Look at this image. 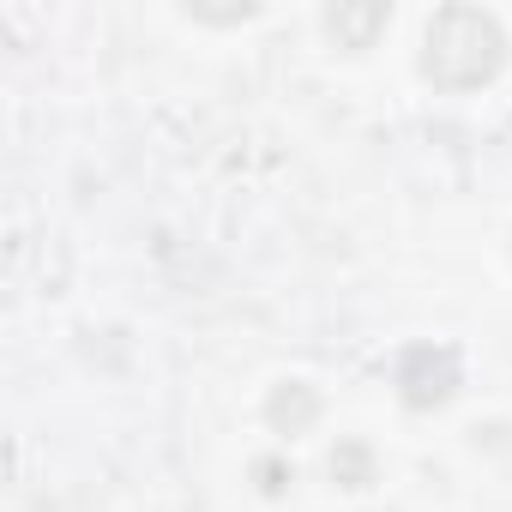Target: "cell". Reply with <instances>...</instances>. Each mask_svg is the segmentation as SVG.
<instances>
[{"instance_id": "1", "label": "cell", "mask_w": 512, "mask_h": 512, "mask_svg": "<svg viewBox=\"0 0 512 512\" xmlns=\"http://www.w3.org/2000/svg\"><path fill=\"white\" fill-rule=\"evenodd\" d=\"M506 67V31L482 7H440L422 37V79L434 91H482Z\"/></svg>"}, {"instance_id": "2", "label": "cell", "mask_w": 512, "mask_h": 512, "mask_svg": "<svg viewBox=\"0 0 512 512\" xmlns=\"http://www.w3.org/2000/svg\"><path fill=\"white\" fill-rule=\"evenodd\" d=\"M464 386V356L452 344H410L398 362V398L410 410H440Z\"/></svg>"}, {"instance_id": "3", "label": "cell", "mask_w": 512, "mask_h": 512, "mask_svg": "<svg viewBox=\"0 0 512 512\" xmlns=\"http://www.w3.org/2000/svg\"><path fill=\"white\" fill-rule=\"evenodd\" d=\"M392 25V7H380V0H356V7H332L326 13V31L338 49H374V37Z\"/></svg>"}, {"instance_id": "4", "label": "cell", "mask_w": 512, "mask_h": 512, "mask_svg": "<svg viewBox=\"0 0 512 512\" xmlns=\"http://www.w3.org/2000/svg\"><path fill=\"white\" fill-rule=\"evenodd\" d=\"M314 416H320V392L302 386V380H284V386L266 398V422H272L278 434H302Z\"/></svg>"}, {"instance_id": "5", "label": "cell", "mask_w": 512, "mask_h": 512, "mask_svg": "<svg viewBox=\"0 0 512 512\" xmlns=\"http://www.w3.org/2000/svg\"><path fill=\"white\" fill-rule=\"evenodd\" d=\"M332 476H338L344 488H368V482H374V452L356 446V440H344V446L332 452Z\"/></svg>"}]
</instances>
